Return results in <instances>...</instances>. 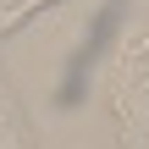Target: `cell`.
<instances>
[{"label":"cell","instance_id":"1","mask_svg":"<svg viewBox=\"0 0 149 149\" xmlns=\"http://www.w3.org/2000/svg\"><path fill=\"white\" fill-rule=\"evenodd\" d=\"M111 111L127 149H149V33H133L111 66Z\"/></svg>","mask_w":149,"mask_h":149},{"label":"cell","instance_id":"2","mask_svg":"<svg viewBox=\"0 0 149 149\" xmlns=\"http://www.w3.org/2000/svg\"><path fill=\"white\" fill-rule=\"evenodd\" d=\"M0 149H39V138H33V127H28V116H22L6 77H0Z\"/></svg>","mask_w":149,"mask_h":149},{"label":"cell","instance_id":"3","mask_svg":"<svg viewBox=\"0 0 149 149\" xmlns=\"http://www.w3.org/2000/svg\"><path fill=\"white\" fill-rule=\"evenodd\" d=\"M50 6H61V0H17V6H6L0 11V39H11V33H22L39 11H50Z\"/></svg>","mask_w":149,"mask_h":149}]
</instances>
